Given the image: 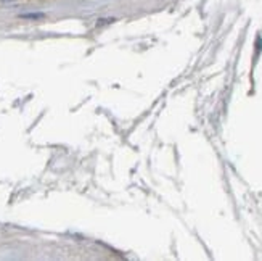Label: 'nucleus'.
<instances>
[{
    "instance_id": "1",
    "label": "nucleus",
    "mask_w": 262,
    "mask_h": 261,
    "mask_svg": "<svg viewBox=\"0 0 262 261\" xmlns=\"http://www.w3.org/2000/svg\"><path fill=\"white\" fill-rule=\"evenodd\" d=\"M0 2H4V4H5V2H13V0H0Z\"/></svg>"
}]
</instances>
